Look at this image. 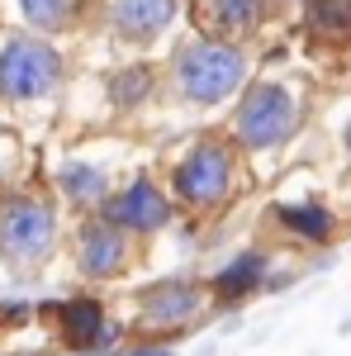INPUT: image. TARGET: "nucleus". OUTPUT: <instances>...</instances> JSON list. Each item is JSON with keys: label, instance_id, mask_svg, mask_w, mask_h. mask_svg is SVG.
Segmentation results:
<instances>
[{"label": "nucleus", "instance_id": "1", "mask_svg": "<svg viewBox=\"0 0 351 356\" xmlns=\"http://www.w3.org/2000/svg\"><path fill=\"white\" fill-rule=\"evenodd\" d=\"M247 81H252V57L243 43L190 33L171 53V90L195 110H214L223 100H233Z\"/></svg>", "mask_w": 351, "mask_h": 356}, {"label": "nucleus", "instance_id": "2", "mask_svg": "<svg viewBox=\"0 0 351 356\" xmlns=\"http://www.w3.org/2000/svg\"><path fill=\"white\" fill-rule=\"evenodd\" d=\"M166 195H171V204H181L190 214L223 209L238 195V147H233V138H218V134L195 138L171 162Z\"/></svg>", "mask_w": 351, "mask_h": 356}, {"label": "nucleus", "instance_id": "3", "mask_svg": "<svg viewBox=\"0 0 351 356\" xmlns=\"http://www.w3.org/2000/svg\"><path fill=\"white\" fill-rule=\"evenodd\" d=\"M62 81H67V57L57 53L53 38L33 29L0 33V100L5 105H38L57 95Z\"/></svg>", "mask_w": 351, "mask_h": 356}, {"label": "nucleus", "instance_id": "4", "mask_svg": "<svg viewBox=\"0 0 351 356\" xmlns=\"http://www.w3.org/2000/svg\"><path fill=\"white\" fill-rule=\"evenodd\" d=\"M299 129V95L285 81H247L233 105L228 138L238 152H275Z\"/></svg>", "mask_w": 351, "mask_h": 356}, {"label": "nucleus", "instance_id": "5", "mask_svg": "<svg viewBox=\"0 0 351 356\" xmlns=\"http://www.w3.org/2000/svg\"><path fill=\"white\" fill-rule=\"evenodd\" d=\"M62 219L43 195H0V261L15 271H33L57 252Z\"/></svg>", "mask_w": 351, "mask_h": 356}, {"label": "nucleus", "instance_id": "6", "mask_svg": "<svg viewBox=\"0 0 351 356\" xmlns=\"http://www.w3.org/2000/svg\"><path fill=\"white\" fill-rule=\"evenodd\" d=\"M95 214H100L105 223H114V228H124L129 238H152V233L171 228L176 204H171V195H166L152 176H133L129 186L109 191L105 204H100Z\"/></svg>", "mask_w": 351, "mask_h": 356}, {"label": "nucleus", "instance_id": "7", "mask_svg": "<svg viewBox=\"0 0 351 356\" xmlns=\"http://www.w3.org/2000/svg\"><path fill=\"white\" fill-rule=\"evenodd\" d=\"M209 304V285L186 280V275H171V280H152L142 295H138V328L147 337L157 332H181L190 328Z\"/></svg>", "mask_w": 351, "mask_h": 356}, {"label": "nucleus", "instance_id": "8", "mask_svg": "<svg viewBox=\"0 0 351 356\" xmlns=\"http://www.w3.org/2000/svg\"><path fill=\"white\" fill-rule=\"evenodd\" d=\"M72 257H76V271H81L85 280H114V275H124L133 266V238H129L124 228L105 223L100 214H90V219L76 228Z\"/></svg>", "mask_w": 351, "mask_h": 356}, {"label": "nucleus", "instance_id": "9", "mask_svg": "<svg viewBox=\"0 0 351 356\" xmlns=\"http://www.w3.org/2000/svg\"><path fill=\"white\" fill-rule=\"evenodd\" d=\"M48 314L57 318V332H62V342H67V347H76V352L100 356L105 347H114V342L124 337V328H119V323H109L105 304L95 300V295L62 300V304H53Z\"/></svg>", "mask_w": 351, "mask_h": 356}, {"label": "nucleus", "instance_id": "10", "mask_svg": "<svg viewBox=\"0 0 351 356\" xmlns=\"http://www.w3.org/2000/svg\"><path fill=\"white\" fill-rule=\"evenodd\" d=\"M176 19H181V0H109V10H105L109 33L119 43H129V48L157 43Z\"/></svg>", "mask_w": 351, "mask_h": 356}, {"label": "nucleus", "instance_id": "11", "mask_svg": "<svg viewBox=\"0 0 351 356\" xmlns=\"http://www.w3.org/2000/svg\"><path fill=\"white\" fill-rule=\"evenodd\" d=\"M266 15H270V0H195L199 33H214V38H228V43L252 38L266 24Z\"/></svg>", "mask_w": 351, "mask_h": 356}, {"label": "nucleus", "instance_id": "12", "mask_svg": "<svg viewBox=\"0 0 351 356\" xmlns=\"http://www.w3.org/2000/svg\"><path fill=\"white\" fill-rule=\"evenodd\" d=\"M266 280H270V257L261 247H243L238 257H228L214 271L209 295H214L218 304H243V300H252L256 290H266Z\"/></svg>", "mask_w": 351, "mask_h": 356}, {"label": "nucleus", "instance_id": "13", "mask_svg": "<svg viewBox=\"0 0 351 356\" xmlns=\"http://www.w3.org/2000/svg\"><path fill=\"white\" fill-rule=\"evenodd\" d=\"M53 186L67 204H76L85 214H95V209L105 204V195L114 191V186H109V171L100 162H85V157H67V162L53 171Z\"/></svg>", "mask_w": 351, "mask_h": 356}, {"label": "nucleus", "instance_id": "14", "mask_svg": "<svg viewBox=\"0 0 351 356\" xmlns=\"http://www.w3.org/2000/svg\"><path fill=\"white\" fill-rule=\"evenodd\" d=\"M275 223L309 247L332 243V233H337V214L327 204H318V200H285V204H275Z\"/></svg>", "mask_w": 351, "mask_h": 356}, {"label": "nucleus", "instance_id": "15", "mask_svg": "<svg viewBox=\"0 0 351 356\" xmlns=\"http://www.w3.org/2000/svg\"><path fill=\"white\" fill-rule=\"evenodd\" d=\"M24 24L43 38H57V33H72L85 15V0H15Z\"/></svg>", "mask_w": 351, "mask_h": 356}, {"label": "nucleus", "instance_id": "16", "mask_svg": "<svg viewBox=\"0 0 351 356\" xmlns=\"http://www.w3.org/2000/svg\"><path fill=\"white\" fill-rule=\"evenodd\" d=\"M304 29L332 48L351 43V0H304Z\"/></svg>", "mask_w": 351, "mask_h": 356}, {"label": "nucleus", "instance_id": "17", "mask_svg": "<svg viewBox=\"0 0 351 356\" xmlns=\"http://www.w3.org/2000/svg\"><path fill=\"white\" fill-rule=\"evenodd\" d=\"M152 90H157V67L129 62V67H119V72L109 76V105L119 114H133L152 100Z\"/></svg>", "mask_w": 351, "mask_h": 356}, {"label": "nucleus", "instance_id": "18", "mask_svg": "<svg viewBox=\"0 0 351 356\" xmlns=\"http://www.w3.org/2000/svg\"><path fill=\"white\" fill-rule=\"evenodd\" d=\"M28 314H33L28 304H0V323H24Z\"/></svg>", "mask_w": 351, "mask_h": 356}, {"label": "nucleus", "instance_id": "19", "mask_svg": "<svg viewBox=\"0 0 351 356\" xmlns=\"http://www.w3.org/2000/svg\"><path fill=\"white\" fill-rule=\"evenodd\" d=\"M129 356H171V347H138V352H129Z\"/></svg>", "mask_w": 351, "mask_h": 356}, {"label": "nucleus", "instance_id": "20", "mask_svg": "<svg viewBox=\"0 0 351 356\" xmlns=\"http://www.w3.org/2000/svg\"><path fill=\"white\" fill-rule=\"evenodd\" d=\"M342 147H347V157H351V119L342 124Z\"/></svg>", "mask_w": 351, "mask_h": 356}]
</instances>
